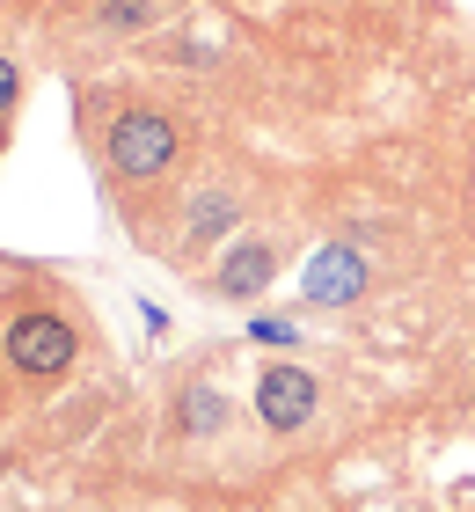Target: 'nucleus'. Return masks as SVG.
I'll return each mask as SVG.
<instances>
[{"mask_svg":"<svg viewBox=\"0 0 475 512\" xmlns=\"http://www.w3.org/2000/svg\"><path fill=\"white\" fill-rule=\"evenodd\" d=\"M95 147H103L110 183L154 191V183L176 169V154H183V125L169 118V110H154V103H125V110H110V125H103Z\"/></svg>","mask_w":475,"mask_h":512,"instance_id":"obj_1","label":"nucleus"},{"mask_svg":"<svg viewBox=\"0 0 475 512\" xmlns=\"http://www.w3.org/2000/svg\"><path fill=\"white\" fill-rule=\"evenodd\" d=\"M74 352H81L74 322L52 315V308H30V315H15V322H8V366H15V374L59 381L66 366H74Z\"/></svg>","mask_w":475,"mask_h":512,"instance_id":"obj_2","label":"nucleus"},{"mask_svg":"<svg viewBox=\"0 0 475 512\" xmlns=\"http://www.w3.org/2000/svg\"><path fill=\"white\" fill-rule=\"evenodd\" d=\"M315 410H322V381L307 374V366L278 359V366H264V374H256V425H264V432L293 439V432L315 425Z\"/></svg>","mask_w":475,"mask_h":512,"instance_id":"obj_3","label":"nucleus"},{"mask_svg":"<svg viewBox=\"0 0 475 512\" xmlns=\"http://www.w3.org/2000/svg\"><path fill=\"white\" fill-rule=\"evenodd\" d=\"M242 213H249V198L234 191V183H205V191H190V198H183V220H176V242H169V249H176V264L205 256V249L220 242Z\"/></svg>","mask_w":475,"mask_h":512,"instance_id":"obj_4","label":"nucleus"},{"mask_svg":"<svg viewBox=\"0 0 475 512\" xmlns=\"http://www.w3.org/2000/svg\"><path fill=\"white\" fill-rule=\"evenodd\" d=\"M271 278H278V242L271 235H234L220 249V264L205 271V286L220 293V300H256Z\"/></svg>","mask_w":475,"mask_h":512,"instance_id":"obj_5","label":"nucleus"},{"mask_svg":"<svg viewBox=\"0 0 475 512\" xmlns=\"http://www.w3.org/2000/svg\"><path fill=\"white\" fill-rule=\"evenodd\" d=\"M366 286H373V256H359L351 242L315 249V264H307V300L315 308H351Z\"/></svg>","mask_w":475,"mask_h":512,"instance_id":"obj_6","label":"nucleus"},{"mask_svg":"<svg viewBox=\"0 0 475 512\" xmlns=\"http://www.w3.org/2000/svg\"><path fill=\"white\" fill-rule=\"evenodd\" d=\"M227 417H234V403H227L212 381H183V388L169 395V432H176V439H220Z\"/></svg>","mask_w":475,"mask_h":512,"instance_id":"obj_7","label":"nucleus"},{"mask_svg":"<svg viewBox=\"0 0 475 512\" xmlns=\"http://www.w3.org/2000/svg\"><path fill=\"white\" fill-rule=\"evenodd\" d=\"M161 8L169 0H95V30H110V37H139V30H154Z\"/></svg>","mask_w":475,"mask_h":512,"instance_id":"obj_8","label":"nucleus"},{"mask_svg":"<svg viewBox=\"0 0 475 512\" xmlns=\"http://www.w3.org/2000/svg\"><path fill=\"white\" fill-rule=\"evenodd\" d=\"M22 103V66L15 59H0V125H8V110Z\"/></svg>","mask_w":475,"mask_h":512,"instance_id":"obj_9","label":"nucleus"}]
</instances>
